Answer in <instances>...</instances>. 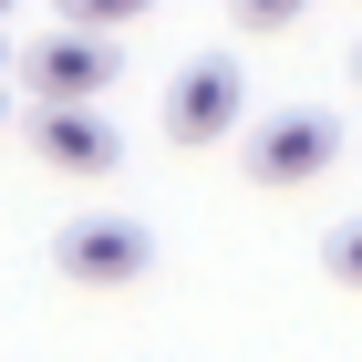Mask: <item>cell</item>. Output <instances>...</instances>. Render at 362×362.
Masks as SVG:
<instances>
[{
	"mask_svg": "<svg viewBox=\"0 0 362 362\" xmlns=\"http://www.w3.org/2000/svg\"><path fill=\"white\" fill-rule=\"evenodd\" d=\"M0 21H11V0H0Z\"/></svg>",
	"mask_w": 362,
	"mask_h": 362,
	"instance_id": "30bf717a",
	"label": "cell"
},
{
	"mask_svg": "<svg viewBox=\"0 0 362 362\" xmlns=\"http://www.w3.org/2000/svg\"><path fill=\"white\" fill-rule=\"evenodd\" d=\"M238 114H249V73H238V52H197L187 73L166 83V145H228Z\"/></svg>",
	"mask_w": 362,
	"mask_h": 362,
	"instance_id": "277c9868",
	"label": "cell"
},
{
	"mask_svg": "<svg viewBox=\"0 0 362 362\" xmlns=\"http://www.w3.org/2000/svg\"><path fill=\"white\" fill-rule=\"evenodd\" d=\"M114 73H124V42H114V31H83V21L42 31L21 52V93H42V104H104Z\"/></svg>",
	"mask_w": 362,
	"mask_h": 362,
	"instance_id": "3957f363",
	"label": "cell"
},
{
	"mask_svg": "<svg viewBox=\"0 0 362 362\" xmlns=\"http://www.w3.org/2000/svg\"><path fill=\"white\" fill-rule=\"evenodd\" d=\"M352 83H362V42H352Z\"/></svg>",
	"mask_w": 362,
	"mask_h": 362,
	"instance_id": "9c48e42d",
	"label": "cell"
},
{
	"mask_svg": "<svg viewBox=\"0 0 362 362\" xmlns=\"http://www.w3.org/2000/svg\"><path fill=\"white\" fill-rule=\"evenodd\" d=\"M238 166H249V187H269V197L310 187V176H332V166H341V114H321V104L259 114L249 145H238Z\"/></svg>",
	"mask_w": 362,
	"mask_h": 362,
	"instance_id": "6da1fadb",
	"label": "cell"
},
{
	"mask_svg": "<svg viewBox=\"0 0 362 362\" xmlns=\"http://www.w3.org/2000/svg\"><path fill=\"white\" fill-rule=\"evenodd\" d=\"M52 11H62V21H83V31H135L156 0H52Z\"/></svg>",
	"mask_w": 362,
	"mask_h": 362,
	"instance_id": "8992f818",
	"label": "cell"
},
{
	"mask_svg": "<svg viewBox=\"0 0 362 362\" xmlns=\"http://www.w3.org/2000/svg\"><path fill=\"white\" fill-rule=\"evenodd\" d=\"M300 11H310V0H228V21H238V31H290Z\"/></svg>",
	"mask_w": 362,
	"mask_h": 362,
	"instance_id": "ba28073f",
	"label": "cell"
},
{
	"mask_svg": "<svg viewBox=\"0 0 362 362\" xmlns=\"http://www.w3.org/2000/svg\"><path fill=\"white\" fill-rule=\"evenodd\" d=\"M321 269H332L341 290H362V218H341L332 238H321Z\"/></svg>",
	"mask_w": 362,
	"mask_h": 362,
	"instance_id": "52a82bcc",
	"label": "cell"
},
{
	"mask_svg": "<svg viewBox=\"0 0 362 362\" xmlns=\"http://www.w3.org/2000/svg\"><path fill=\"white\" fill-rule=\"evenodd\" d=\"M52 269L73 279V290H135V279L156 269V228L124 218V207H83V218L52 228Z\"/></svg>",
	"mask_w": 362,
	"mask_h": 362,
	"instance_id": "7a4b0ae2",
	"label": "cell"
},
{
	"mask_svg": "<svg viewBox=\"0 0 362 362\" xmlns=\"http://www.w3.org/2000/svg\"><path fill=\"white\" fill-rule=\"evenodd\" d=\"M21 135H31V156L52 176H83V187L124 166V135H114V114H93V104H42V93H31Z\"/></svg>",
	"mask_w": 362,
	"mask_h": 362,
	"instance_id": "5b68a950",
	"label": "cell"
}]
</instances>
